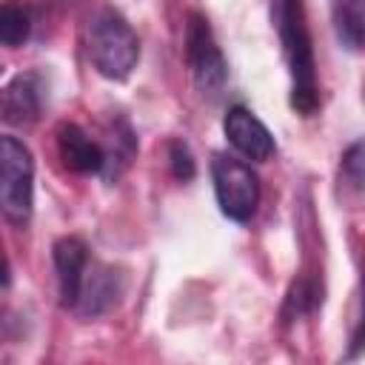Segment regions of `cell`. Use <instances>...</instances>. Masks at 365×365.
<instances>
[{
    "label": "cell",
    "mask_w": 365,
    "mask_h": 365,
    "mask_svg": "<svg viewBox=\"0 0 365 365\" xmlns=\"http://www.w3.org/2000/svg\"><path fill=\"white\" fill-rule=\"evenodd\" d=\"M134 151H137V140H134L128 123L117 120L114 131H111V143H108V148H103V168H100V174L106 180H117L123 174V168L131 163Z\"/></svg>",
    "instance_id": "obj_11"
},
{
    "label": "cell",
    "mask_w": 365,
    "mask_h": 365,
    "mask_svg": "<svg viewBox=\"0 0 365 365\" xmlns=\"http://www.w3.org/2000/svg\"><path fill=\"white\" fill-rule=\"evenodd\" d=\"M274 23H277L288 71H291V106L302 117H311L319 108V88H317V63H314L302 3L274 0Z\"/></svg>",
    "instance_id": "obj_1"
},
{
    "label": "cell",
    "mask_w": 365,
    "mask_h": 365,
    "mask_svg": "<svg viewBox=\"0 0 365 365\" xmlns=\"http://www.w3.org/2000/svg\"><path fill=\"white\" fill-rule=\"evenodd\" d=\"M43 97H40V77L34 71L11 77L0 88V120L11 125H31L40 117Z\"/></svg>",
    "instance_id": "obj_8"
},
{
    "label": "cell",
    "mask_w": 365,
    "mask_h": 365,
    "mask_svg": "<svg viewBox=\"0 0 365 365\" xmlns=\"http://www.w3.org/2000/svg\"><path fill=\"white\" fill-rule=\"evenodd\" d=\"M336 34L354 51L362 46V9H359V0H348V3L339 6V11H336Z\"/></svg>",
    "instance_id": "obj_13"
},
{
    "label": "cell",
    "mask_w": 365,
    "mask_h": 365,
    "mask_svg": "<svg viewBox=\"0 0 365 365\" xmlns=\"http://www.w3.org/2000/svg\"><path fill=\"white\" fill-rule=\"evenodd\" d=\"M34 211V160L26 143L0 134V214L11 225H26Z\"/></svg>",
    "instance_id": "obj_3"
},
{
    "label": "cell",
    "mask_w": 365,
    "mask_h": 365,
    "mask_svg": "<svg viewBox=\"0 0 365 365\" xmlns=\"http://www.w3.org/2000/svg\"><path fill=\"white\" fill-rule=\"evenodd\" d=\"M314 305H317V291H314V285L305 282V279H299V282L291 285V291H288V297H285V317H288V319H297V317L308 314Z\"/></svg>",
    "instance_id": "obj_14"
},
{
    "label": "cell",
    "mask_w": 365,
    "mask_h": 365,
    "mask_svg": "<svg viewBox=\"0 0 365 365\" xmlns=\"http://www.w3.org/2000/svg\"><path fill=\"white\" fill-rule=\"evenodd\" d=\"M57 151L66 168L77 174H100L103 168V145L91 140L77 123L57 125Z\"/></svg>",
    "instance_id": "obj_9"
},
{
    "label": "cell",
    "mask_w": 365,
    "mask_h": 365,
    "mask_svg": "<svg viewBox=\"0 0 365 365\" xmlns=\"http://www.w3.org/2000/svg\"><path fill=\"white\" fill-rule=\"evenodd\" d=\"M11 282V265L6 259V251H3V242H0V288H6Z\"/></svg>",
    "instance_id": "obj_17"
},
{
    "label": "cell",
    "mask_w": 365,
    "mask_h": 365,
    "mask_svg": "<svg viewBox=\"0 0 365 365\" xmlns=\"http://www.w3.org/2000/svg\"><path fill=\"white\" fill-rule=\"evenodd\" d=\"M342 174L359 191L362 188V143H354L342 157Z\"/></svg>",
    "instance_id": "obj_16"
},
{
    "label": "cell",
    "mask_w": 365,
    "mask_h": 365,
    "mask_svg": "<svg viewBox=\"0 0 365 365\" xmlns=\"http://www.w3.org/2000/svg\"><path fill=\"white\" fill-rule=\"evenodd\" d=\"M123 294V274L111 265H103V262H88L86 271H83V282H80V291H77V299H74V311L83 317V319H94V317H103Z\"/></svg>",
    "instance_id": "obj_6"
},
{
    "label": "cell",
    "mask_w": 365,
    "mask_h": 365,
    "mask_svg": "<svg viewBox=\"0 0 365 365\" xmlns=\"http://www.w3.org/2000/svg\"><path fill=\"white\" fill-rule=\"evenodd\" d=\"M31 34V11L20 0H3L0 3V43L9 48H17Z\"/></svg>",
    "instance_id": "obj_12"
},
{
    "label": "cell",
    "mask_w": 365,
    "mask_h": 365,
    "mask_svg": "<svg viewBox=\"0 0 365 365\" xmlns=\"http://www.w3.org/2000/svg\"><path fill=\"white\" fill-rule=\"evenodd\" d=\"M211 180L220 211L234 222H248L259 205V180L242 160L231 154H214Z\"/></svg>",
    "instance_id": "obj_4"
},
{
    "label": "cell",
    "mask_w": 365,
    "mask_h": 365,
    "mask_svg": "<svg viewBox=\"0 0 365 365\" xmlns=\"http://www.w3.org/2000/svg\"><path fill=\"white\" fill-rule=\"evenodd\" d=\"M185 57H188L194 86L205 97H217L225 86L228 68H225V57L214 40L211 26L200 11H191L185 23Z\"/></svg>",
    "instance_id": "obj_5"
},
{
    "label": "cell",
    "mask_w": 365,
    "mask_h": 365,
    "mask_svg": "<svg viewBox=\"0 0 365 365\" xmlns=\"http://www.w3.org/2000/svg\"><path fill=\"white\" fill-rule=\"evenodd\" d=\"M222 131L228 137V143L251 163H265L274 157L277 145H274V137L271 131L265 128V123L259 117H254L248 108L242 106H234L228 108L225 120H222Z\"/></svg>",
    "instance_id": "obj_7"
},
{
    "label": "cell",
    "mask_w": 365,
    "mask_h": 365,
    "mask_svg": "<svg viewBox=\"0 0 365 365\" xmlns=\"http://www.w3.org/2000/svg\"><path fill=\"white\" fill-rule=\"evenodd\" d=\"M168 163H171V174H174L180 182H188V180L194 177V171H197L188 145H185V143H177V140L168 145Z\"/></svg>",
    "instance_id": "obj_15"
},
{
    "label": "cell",
    "mask_w": 365,
    "mask_h": 365,
    "mask_svg": "<svg viewBox=\"0 0 365 365\" xmlns=\"http://www.w3.org/2000/svg\"><path fill=\"white\" fill-rule=\"evenodd\" d=\"M86 46L94 68L106 80H125L140 60V40L128 20L114 9H100L91 14L86 29Z\"/></svg>",
    "instance_id": "obj_2"
},
{
    "label": "cell",
    "mask_w": 365,
    "mask_h": 365,
    "mask_svg": "<svg viewBox=\"0 0 365 365\" xmlns=\"http://www.w3.org/2000/svg\"><path fill=\"white\" fill-rule=\"evenodd\" d=\"M88 265V248L80 237H63L54 242V271H57V288H60V302L66 308L74 305L83 271Z\"/></svg>",
    "instance_id": "obj_10"
}]
</instances>
